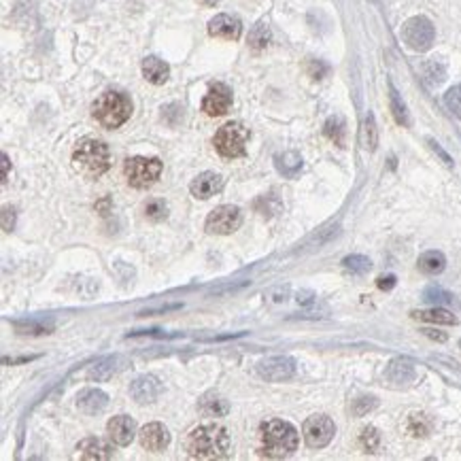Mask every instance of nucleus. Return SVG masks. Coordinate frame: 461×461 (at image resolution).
<instances>
[{"mask_svg":"<svg viewBox=\"0 0 461 461\" xmlns=\"http://www.w3.org/2000/svg\"><path fill=\"white\" fill-rule=\"evenodd\" d=\"M232 107V89L226 83H213L209 87V94L202 100V111L209 117L226 115Z\"/></svg>","mask_w":461,"mask_h":461,"instance_id":"nucleus-11","label":"nucleus"},{"mask_svg":"<svg viewBox=\"0 0 461 461\" xmlns=\"http://www.w3.org/2000/svg\"><path fill=\"white\" fill-rule=\"evenodd\" d=\"M262 453L270 459H285L298 448V430L281 419L266 421L260 430Z\"/></svg>","mask_w":461,"mask_h":461,"instance_id":"nucleus-3","label":"nucleus"},{"mask_svg":"<svg viewBox=\"0 0 461 461\" xmlns=\"http://www.w3.org/2000/svg\"><path fill=\"white\" fill-rule=\"evenodd\" d=\"M142 77L153 85H164L170 77V68L164 60H160L156 56H149L142 60Z\"/></svg>","mask_w":461,"mask_h":461,"instance_id":"nucleus-20","label":"nucleus"},{"mask_svg":"<svg viewBox=\"0 0 461 461\" xmlns=\"http://www.w3.org/2000/svg\"><path fill=\"white\" fill-rule=\"evenodd\" d=\"M124 173H126V179L128 183L134 187V189H147L156 183L162 175V162L158 158H142V156H136V158H130L126 160L124 164Z\"/></svg>","mask_w":461,"mask_h":461,"instance_id":"nucleus-6","label":"nucleus"},{"mask_svg":"<svg viewBox=\"0 0 461 461\" xmlns=\"http://www.w3.org/2000/svg\"><path fill=\"white\" fill-rule=\"evenodd\" d=\"M444 105H446V109H448L457 119H461V83L453 85V87L444 94Z\"/></svg>","mask_w":461,"mask_h":461,"instance_id":"nucleus-34","label":"nucleus"},{"mask_svg":"<svg viewBox=\"0 0 461 461\" xmlns=\"http://www.w3.org/2000/svg\"><path fill=\"white\" fill-rule=\"evenodd\" d=\"M268 43H270V28H268V24L266 22H258V24L253 26V30L249 32V47L253 51H262V49L268 47Z\"/></svg>","mask_w":461,"mask_h":461,"instance_id":"nucleus-27","label":"nucleus"},{"mask_svg":"<svg viewBox=\"0 0 461 461\" xmlns=\"http://www.w3.org/2000/svg\"><path fill=\"white\" fill-rule=\"evenodd\" d=\"M376 285H379V289L389 291V289L395 287V277H393V275H389V277H381V279L376 281Z\"/></svg>","mask_w":461,"mask_h":461,"instance_id":"nucleus-43","label":"nucleus"},{"mask_svg":"<svg viewBox=\"0 0 461 461\" xmlns=\"http://www.w3.org/2000/svg\"><path fill=\"white\" fill-rule=\"evenodd\" d=\"M302 156L295 151H285V153H279V156H275V166L277 170L287 177V179H295L302 170Z\"/></svg>","mask_w":461,"mask_h":461,"instance_id":"nucleus-22","label":"nucleus"},{"mask_svg":"<svg viewBox=\"0 0 461 461\" xmlns=\"http://www.w3.org/2000/svg\"><path fill=\"white\" fill-rule=\"evenodd\" d=\"M417 264H419V270L425 275H440L446 268V258L440 251H425Z\"/></svg>","mask_w":461,"mask_h":461,"instance_id":"nucleus-25","label":"nucleus"},{"mask_svg":"<svg viewBox=\"0 0 461 461\" xmlns=\"http://www.w3.org/2000/svg\"><path fill=\"white\" fill-rule=\"evenodd\" d=\"M77 451H79V457L87 459V461H94V459L96 461H107V459L113 457V446L102 438H85V440L79 442Z\"/></svg>","mask_w":461,"mask_h":461,"instance_id":"nucleus-18","label":"nucleus"},{"mask_svg":"<svg viewBox=\"0 0 461 461\" xmlns=\"http://www.w3.org/2000/svg\"><path fill=\"white\" fill-rule=\"evenodd\" d=\"M323 134L336 142V145H344V119L342 117H330L323 126Z\"/></svg>","mask_w":461,"mask_h":461,"instance_id":"nucleus-31","label":"nucleus"},{"mask_svg":"<svg viewBox=\"0 0 461 461\" xmlns=\"http://www.w3.org/2000/svg\"><path fill=\"white\" fill-rule=\"evenodd\" d=\"M360 140H362V147L366 151H374L376 145H379V130H376V122H374V115L370 113L364 124H362V134H360Z\"/></svg>","mask_w":461,"mask_h":461,"instance_id":"nucleus-29","label":"nucleus"},{"mask_svg":"<svg viewBox=\"0 0 461 461\" xmlns=\"http://www.w3.org/2000/svg\"><path fill=\"white\" fill-rule=\"evenodd\" d=\"M402 38L408 47L415 49V51H427L434 45V38H436L434 24L423 15L406 20V24L402 26Z\"/></svg>","mask_w":461,"mask_h":461,"instance_id":"nucleus-7","label":"nucleus"},{"mask_svg":"<svg viewBox=\"0 0 461 461\" xmlns=\"http://www.w3.org/2000/svg\"><path fill=\"white\" fill-rule=\"evenodd\" d=\"M200 413L204 417H226L230 413V406L221 395L209 393V395H204L200 400Z\"/></svg>","mask_w":461,"mask_h":461,"instance_id":"nucleus-24","label":"nucleus"},{"mask_svg":"<svg viewBox=\"0 0 461 461\" xmlns=\"http://www.w3.org/2000/svg\"><path fill=\"white\" fill-rule=\"evenodd\" d=\"M360 444L366 453H374L381 444V434L374 427H364L360 434Z\"/></svg>","mask_w":461,"mask_h":461,"instance_id":"nucleus-35","label":"nucleus"},{"mask_svg":"<svg viewBox=\"0 0 461 461\" xmlns=\"http://www.w3.org/2000/svg\"><path fill=\"white\" fill-rule=\"evenodd\" d=\"M415 319H421V321H427V323H440V325H455L457 319L453 313L440 309V306H436V309H430V311H415L413 313Z\"/></svg>","mask_w":461,"mask_h":461,"instance_id":"nucleus-26","label":"nucleus"},{"mask_svg":"<svg viewBox=\"0 0 461 461\" xmlns=\"http://www.w3.org/2000/svg\"><path fill=\"white\" fill-rule=\"evenodd\" d=\"M215 149L221 158H240L247 151V142H249V128L240 122H230L226 126H221L215 134Z\"/></svg>","mask_w":461,"mask_h":461,"instance_id":"nucleus-5","label":"nucleus"},{"mask_svg":"<svg viewBox=\"0 0 461 461\" xmlns=\"http://www.w3.org/2000/svg\"><path fill=\"white\" fill-rule=\"evenodd\" d=\"M73 166L87 179L102 177L111 166V151L107 142L98 138H83L73 153Z\"/></svg>","mask_w":461,"mask_h":461,"instance_id":"nucleus-2","label":"nucleus"},{"mask_svg":"<svg viewBox=\"0 0 461 461\" xmlns=\"http://www.w3.org/2000/svg\"><path fill=\"white\" fill-rule=\"evenodd\" d=\"M242 224V211L234 204H221L215 211H211V215L207 217V232L209 234H232L240 228Z\"/></svg>","mask_w":461,"mask_h":461,"instance_id":"nucleus-8","label":"nucleus"},{"mask_svg":"<svg viewBox=\"0 0 461 461\" xmlns=\"http://www.w3.org/2000/svg\"><path fill=\"white\" fill-rule=\"evenodd\" d=\"M342 266L349 270V272H355V275H366L370 268H372V262L366 258V255H349V258L342 260Z\"/></svg>","mask_w":461,"mask_h":461,"instance_id":"nucleus-32","label":"nucleus"},{"mask_svg":"<svg viewBox=\"0 0 461 461\" xmlns=\"http://www.w3.org/2000/svg\"><path fill=\"white\" fill-rule=\"evenodd\" d=\"M423 334L430 336V338H434V340H440V342L446 340V334H440V332H436V330H423Z\"/></svg>","mask_w":461,"mask_h":461,"instance_id":"nucleus-45","label":"nucleus"},{"mask_svg":"<svg viewBox=\"0 0 461 461\" xmlns=\"http://www.w3.org/2000/svg\"><path fill=\"white\" fill-rule=\"evenodd\" d=\"M200 3H202L204 7H215V5L219 3V0H200Z\"/></svg>","mask_w":461,"mask_h":461,"instance_id":"nucleus-47","label":"nucleus"},{"mask_svg":"<svg viewBox=\"0 0 461 461\" xmlns=\"http://www.w3.org/2000/svg\"><path fill=\"white\" fill-rule=\"evenodd\" d=\"M385 376H387L391 383H397V385L411 383V381L415 379V366H413V362H408V360H393V362L387 366Z\"/></svg>","mask_w":461,"mask_h":461,"instance_id":"nucleus-23","label":"nucleus"},{"mask_svg":"<svg viewBox=\"0 0 461 461\" xmlns=\"http://www.w3.org/2000/svg\"><path fill=\"white\" fill-rule=\"evenodd\" d=\"M430 147H432V149H434V151L438 153V156L442 158V162H444L446 166H453V160L448 158V153H446V151H444V149H442V147H440V145L436 142V140H432V138H430Z\"/></svg>","mask_w":461,"mask_h":461,"instance_id":"nucleus-41","label":"nucleus"},{"mask_svg":"<svg viewBox=\"0 0 461 461\" xmlns=\"http://www.w3.org/2000/svg\"><path fill=\"white\" fill-rule=\"evenodd\" d=\"M160 393H162V383L151 374H142V376L134 379V383L130 385V395L138 404L156 402L160 397Z\"/></svg>","mask_w":461,"mask_h":461,"instance_id":"nucleus-14","label":"nucleus"},{"mask_svg":"<svg viewBox=\"0 0 461 461\" xmlns=\"http://www.w3.org/2000/svg\"><path fill=\"white\" fill-rule=\"evenodd\" d=\"M374 406H376V397H360V400H355V404H353V413L357 417H364L366 413L372 411Z\"/></svg>","mask_w":461,"mask_h":461,"instance_id":"nucleus-38","label":"nucleus"},{"mask_svg":"<svg viewBox=\"0 0 461 461\" xmlns=\"http://www.w3.org/2000/svg\"><path fill=\"white\" fill-rule=\"evenodd\" d=\"M295 300H298V304H302V306H309V304L315 302V293H313V291H298V293H295Z\"/></svg>","mask_w":461,"mask_h":461,"instance_id":"nucleus-42","label":"nucleus"},{"mask_svg":"<svg viewBox=\"0 0 461 461\" xmlns=\"http://www.w3.org/2000/svg\"><path fill=\"white\" fill-rule=\"evenodd\" d=\"M0 160H3V183H5L7 177H9V158H7V153H3V156H0Z\"/></svg>","mask_w":461,"mask_h":461,"instance_id":"nucleus-46","label":"nucleus"},{"mask_svg":"<svg viewBox=\"0 0 461 461\" xmlns=\"http://www.w3.org/2000/svg\"><path fill=\"white\" fill-rule=\"evenodd\" d=\"M145 217L151 221H162L168 217V204L162 198H151L145 202Z\"/></svg>","mask_w":461,"mask_h":461,"instance_id":"nucleus-30","label":"nucleus"},{"mask_svg":"<svg viewBox=\"0 0 461 461\" xmlns=\"http://www.w3.org/2000/svg\"><path fill=\"white\" fill-rule=\"evenodd\" d=\"M224 185H226L224 177H221L219 173H211V170H209V173L198 175V177L191 181L189 191H191V196L198 198V200H209V198H213L215 193H219V191L224 189Z\"/></svg>","mask_w":461,"mask_h":461,"instance_id":"nucleus-12","label":"nucleus"},{"mask_svg":"<svg viewBox=\"0 0 461 461\" xmlns=\"http://www.w3.org/2000/svg\"><path fill=\"white\" fill-rule=\"evenodd\" d=\"M421 75L423 79L430 83V85H438L446 79V73H444V66H440L438 62H425L421 66Z\"/></svg>","mask_w":461,"mask_h":461,"instance_id":"nucleus-33","label":"nucleus"},{"mask_svg":"<svg viewBox=\"0 0 461 461\" xmlns=\"http://www.w3.org/2000/svg\"><path fill=\"white\" fill-rule=\"evenodd\" d=\"M302 434H304L306 444H309L311 448H323L332 442V438L336 434V425L330 417L315 415V417L304 421Z\"/></svg>","mask_w":461,"mask_h":461,"instance_id":"nucleus-9","label":"nucleus"},{"mask_svg":"<svg viewBox=\"0 0 461 461\" xmlns=\"http://www.w3.org/2000/svg\"><path fill=\"white\" fill-rule=\"evenodd\" d=\"M209 34L211 36H219L226 41H236L242 34V24L238 17L228 15V13H219L209 22Z\"/></svg>","mask_w":461,"mask_h":461,"instance_id":"nucleus-15","label":"nucleus"},{"mask_svg":"<svg viewBox=\"0 0 461 461\" xmlns=\"http://www.w3.org/2000/svg\"><path fill=\"white\" fill-rule=\"evenodd\" d=\"M183 446L191 459H224L230 451V434L215 423L198 425L187 434Z\"/></svg>","mask_w":461,"mask_h":461,"instance_id":"nucleus-1","label":"nucleus"},{"mask_svg":"<svg viewBox=\"0 0 461 461\" xmlns=\"http://www.w3.org/2000/svg\"><path fill=\"white\" fill-rule=\"evenodd\" d=\"M423 300L430 302V304L440 306V304H451V302H453V295H451L448 291L440 289V287H427V289L423 291Z\"/></svg>","mask_w":461,"mask_h":461,"instance_id":"nucleus-36","label":"nucleus"},{"mask_svg":"<svg viewBox=\"0 0 461 461\" xmlns=\"http://www.w3.org/2000/svg\"><path fill=\"white\" fill-rule=\"evenodd\" d=\"M408 430H411L413 436H425L430 432V423L425 415H413L411 421H408Z\"/></svg>","mask_w":461,"mask_h":461,"instance_id":"nucleus-37","label":"nucleus"},{"mask_svg":"<svg viewBox=\"0 0 461 461\" xmlns=\"http://www.w3.org/2000/svg\"><path fill=\"white\" fill-rule=\"evenodd\" d=\"M92 115L96 117V122L102 128L115 130L119 126H124L130 115H132V100L128 94L124 92H105L92 107Z\"/></svg>","mask_w":461,"mask_h":461,"instance_id":"nucleus-4","label":"nucleus"},{"mask_svg":"<svg viewBox=\"0 0 461 461\" xmlns=\"http://www.w3.org/2000/svg\"><path fill=\"white\" fill-rule=\"evenodd\" d=\"M107 432L111 440L119 446H128L136 436V423L128 415H117L107 423Z\"/></svg>","mask_w":461,"mask_h":461,"instance_id":"nucleus-16","label":"nucleus"},{"mask_svg":"<svg viewBox=\"0 0 461 461\" xmlns=\"http://www.w3.org/2000/svg\"><path fill=\"white\" fill-rule=\"evenodd\" d=\"M389 102H391V113L395 117V122L400 126H411V117H408V109L404 105V100L400 98L397 89L393 87V83H389Z\"/></svg>","mask_w":461,"mask_h":461,"instance_id":"nucleus-28","label":"nucleus"},{"mask_svg":"<svg viewBox=\"0 0 461 461\" xmlns=\"http://www.w3.org/2000/svg\"><path fill=\"white\" fill-rule=\"evenodd\" d=\"M32 360H36V357H17V360H9V357H5L3 360V364H28V362H32Z\"/></svg>","mask_w":461,"mask_h":461,"instance_id":"nucleus-44","label":"nucleus"},{"mask_svg":"<svg viewBox=\"0 0 461 461\" xmlns=\"http://www.w3.org/2000/svg\"><path fill=\"white\" fill-rule=\"evenodd\" d=\"M309 75L313 79H323L328 75V66L323 62H319V60H311L309 62Z\"/></svg>","mask_w":461,"mask_h":461,"instance_id":"nucleus-39","label":"nucleus"},{"mask_svg":"<svg viewBox=\"0 0 461 461\" xmlns=\"http://www.w3.org/2000/svg\"><path fill=\"white\" fill-rule=\"evenodd\" d=\"M138 440H140L142 448H147L151 453H160L170 444V434L162 423H147L140 430Z\"/></svg>","mask_w":461,"mask_h":461,"instance_id":"nucleus-13","label":"nucleus"},{"mask_svg":"<svg viewBox=\"0 0 461 461\" xmlns=\"http://www.w3.org/2000/svg\"><path fill=\"white\" fill-rule=\"evenodd\" d=\"M15 209H9V207H3V230L5 232H11L15 228Z\"/></svg>","mask_w":461,"mask_h":461,"instance_id":"nucleus-40","label":"nucleus"},{"mask_svg":"<svg viewBox=\"0 0 461 461\" xmlns=\"http://www.w3.org/2000/svg\"><path fill=\"white\" fill-rule=\"evenodd\" d=\"M459 346H461V342H459Z\"/></svg>","mask_w":461,"mask_h":461,"instance_id":"nucleus-48","label":"nucleus"},{"mask_svg":"<svg viewBox=\"0 0 461 461\" xmlns=\"http://www.w3.org/2000/svg\"><path fill=\"white\" fill-rule=\"evenodd\" d=\"M258 374L268 383H283L295 374V362L287 355H272L258 362Z\"/></svg>","mask_w":461,"mask_h":461,"instance_id":"nucleus-10","label":"nucleus"},{"mask_svg":"<svg viewBox=\"0 0 461 461\" xmlns=\"http://www.w3.org/2000/svg\"><path fill=\"white\" fill-rule=\"evenodd\" d=\"M11 325L22 336H45L56 330L54 319H24V321H13Z\"/></svg>","mask_w":461,"mask_h":461,"instance_id":"nucleus-21","label":"nucleus"},{"mask_svg":"<svg viewBox=\"0 0 461 461\" xmlns=\"http://www.w3.org/2000/svg\"><path fill=\"white\" fill-rule=\"evenodd\" d=\"M107 404H109V395L100 389H83L77 395V408L87 417L102 413L107 408Z\"/></svg>","mask_w":461,"mask_h":461,"instance_id":"nucleus-17","label":"nucleus"},{"mask_svg":"<svg viewBox=\"0 0 461 461\" xmlns=\"http://www.w3.org/2000/svg\"><path fill=\"white\" fill-rule=\"evenodd\" d=\"M122 364L124 360L119 355H113V357H102L96 364L89 366L87 370V379L89 381H109L113 374H117L122 370Z\"/></svg>","mask_w":461,"mask_h":461,"instance_id":"nucleus-19","label":"nucleus"}]
</instances>
